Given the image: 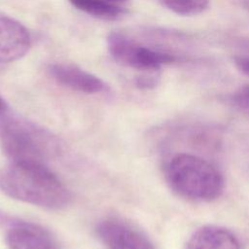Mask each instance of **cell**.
<instances>
[{"label":"cell","mask_w":249,"mask_h":249,"mask_svg":"<svg viewBox=\"0 0 249 249\" xmlns=\"http://www.w3.org/2000/svg\"><path fill=\"white\" fill-rule=\"evenodd\" d=\"M0 190L14 199L51 210L63 209L72 199L58 177L41 163L10 162L0 167Z\"/></svg>","instance_id":"1"},{"label":"cell","mask_w":249,"mask_h":249,"mask_svg":"<svg viewBox=\"0 0 249 249\" xmlns=\"http://www.w3.org/2000/svg\"><path fill=\"white\" fill-rule=\"evenodd\" d=\"M0 147L10 162L46 164L60 151L58 140L49 130L6 113L0 115Z\"/></svg>","instance_id":"2"},{"label":"cell","mask_w":249,"mask_h":249,"mask_svg":"<svg viewBox=\"0 0 249 249\" xmlns=\"http://www.w3.org/2000/svg\"><path fill=\"white\" fill-rule=\"evenodd\" d=\"M169 187L180 196L200 202L217 199L224 190V178L209 161L190 154H177L165 166Z\"/></svg>","instance_id":"3"},{"label":"cell","mask_w":249,"mask_h":249,"mask_svg":"<svg viewBox=\"0 0 249 249\" xmlns=\"http://www.w3.org/2000/svg\"><path fill=\"white\" fill-rule=\"evenodd\" d=\"M106 44L110 55L116 62L142 72L159 71L162 65L176 60L174 54L146 46L124 30L109 33Z\"/></svg>","instance_id":"4"},{"label":"cell","mask_w":249,"mask_h":249,"mask_svg":"<svg viewBox=\"0 0 249 249\" xmlns=\"http://www.w3.org/2000/svg\"><path fill=\"white\" fill-rule=\"evenodd\" d=\"M9 249H59L52 233L40 225L0 214Z\"/></svg>","instance_id":"5"},{"label":"cell","mask_w":249,"mask_h":249,"mask_svg":"<svg viewBox=\"0 0 249 249\" xmlns=\"http://www.w3.org/2000/svg\"><path fill=\"white\" fill-rule=\"evenodd\" d=\"M106 249H155L151 240L135 227L119 219H105L96 227Z\"/></svg>","instance_id":"6"},{"label":"cell","mask_w":249,"mask_h":249,"mask_svg":"<svg viewBox=\"0 0 249 249\" xmlns=\"http://www.w3.org/2000/svg\"><path fill=\"white\" fill-rule=\"evenodd\" d=\"M31 44L30 32L22 23L0 16V63L20 59L28 53Z\"/></svg>","instance_id":"7"},{"label":"cell","mask_w":249,"mask_h":249,"mask_svg":"<svg viewBox=\"0 0 249 249\" xmlns=\"http://www.w3.org/2000/svg\"><path fill=\"white\" fill-rule=\"evenodd\" d=\"M50 75L60 85L88 94L107 90L108 86L99 77L68 63H52L48 67Z\"/></svg>","instance_id":"8"},{"label":"cell","mask_w":249,"mask_h":249,"mask_svg":"<svg viewBox=\"0 0 249 249\" xmlns=\"http://www.w3.org/2000/svg\"><path fill=\"white\" fill-rule=\"evenodd\" d=\"M187 249H241V246L236 236L229 230L207 225L193 232Z\"/></svg>","instance_id":"9"},{"label":"cell","mask_w":249,"mask_h":249,"mask_svg":"<svg viewBox=\"0 0 249 249\" xmlns=\"http://www.w3.org/2000/svg\"><path fill=\"white\" fill-rule=\"evenodd\" d=\"M77 10L104 20H115L120 18L125 11L115 3L105 0H68Z\"/></svg>","instance_id":"10"},{"label":"cell","mask_w":249,"mask_h":249,"mask_svg":"<svg viewBox=\"0 0 249 249\" xmlns=\"http://www.w3.org/2000/svg\"><path fill=\"white\" fill-rule=\"evenodd\" d=\"M158 2L176 15L191 17L205 11L210 0H158Z\"/></svg>","instance_id":"11"},{"label":"cell","mask_w":249,"mask_h":249,"mask_svg":"<svg viewBox=\"0 0 249 249\" xmlns=\"http://www.w3.org/2000/svg\"><path fill=\"white\" fill-rule=\"evenodd\" d=\"M160 82V76L158 71L152 72H143L135 79V85L137 88L142 89H151L158 86Z\"/></svg>","instance_id":"12"},{"label":"cell","mask_w":249,"mask_h":249,"mask_svg":"<svg viewBox=\"0 0 249 249\" xmlns=\"http://www.w3.org/2000/svg\"><path fill=\"white\" fill-rule=\"evenodd\" d=\"M231 102L238 108L249 112V86L239 89L231 97Z\"/></svg>","instance_id":"13"},{"label":"cell","mask_w":249,"mask_h":249,"mask_svg":"<svg viewBox=\"0 0 249 249\" xmlns=\"http://www.w3.org/2000/svg\"><path fill=\"white\" fill-rule=\"evenodd\" d=\"M233 63L241 73L249 76V56H235L233 58Z\"/></svg>","instance_id":"14"},{"label":"cell","mask_w":249,"mask_h":249,"mask_svg":"<svg viewBox=\"0 0 249 249\" xmlns=\"http://www.w3.org/2000/svg\"><path fill=\"white\" fill-rule=\"evenodd\" d=\"M8 110V106L7 103L5 102V100L0 96V115L6 113Z\"/></svg>","instance_id":"15"},{"label":"cell","mask_w":249,"mask_h":249,"mask_svg":"<svg viewBox=\"0 0 249 249\" xmlns=\"http://www.w3.org/2000/svg\"><path fill=\"white\" fill-rule=\"evenodd\" d=\"M105 1H108V2H111V3L117 4V3H124V2H125L126 0H105Z\"/></svg>","instance_id":"16"}]
</instances>
